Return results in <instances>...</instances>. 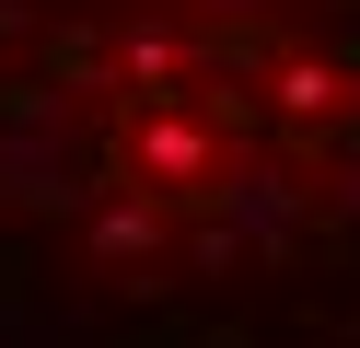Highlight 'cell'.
<instances>
[{"instance_id":"cell-2","label":"cell","mask_w":360,"mask_h":348,"mask_svg":"<svg viewBox=\"0 0 360 348\" xmlns=\"http://www.w3.org/2000/svg\"><path fill=\"white\" fill-rule=\"evenodd\" d=\"M140 162H151V174H210V128H186V116H151V128H140Z\"/></svg>"},{"instance_id":"cell-1","label":"cell","mask_w":360,"mask_h":348,"mask_svg":"<svg viewBox=\"0 0 360 348\" xmlns=\"http://www.w3.org/2000/svg\"><path fill=\"white\" fill-rule=\"evenodd\" d=\"M0 209H94V162L58 128H0Z\"/></svg>"},{"instance_id":"cell-3","label":"cell","mask_w":360,"mask_h":348,"mask_svg":"<svg viewBox=\"0 0 360 348\" xmlns=\"http://www.w3.org/2000/svg\"><path fill=\"white\" fill-rule=\"evenodd\" d=\"M151 244H163V209H151V198L94 209V255H151Z\"/></svg>"}]
</instances>
